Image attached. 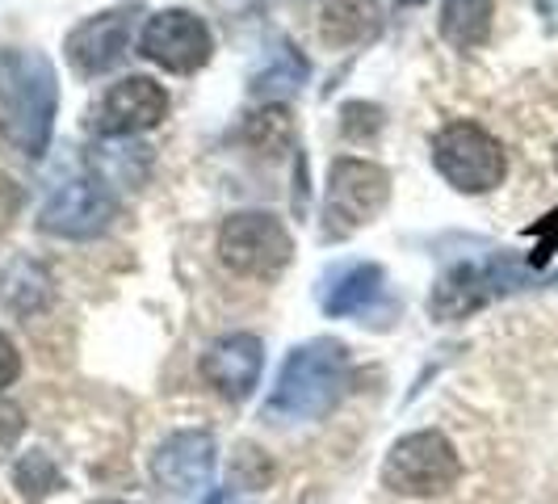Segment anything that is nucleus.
Wrapping results in <instances>:
<instances>
[{"instance_id":"obj_1","label":"nucleus","mask_w":558,"mask_h":504,"mask_svg":"<svg viewBox=\"0 0 558 504\" xmlns=\"http://www.w3.org/2000/svg\"><path fill=\"white\" fill-rule=\"evenodd\" d=\"M0 97H4V135L17 152L43 156L59 110V81L43 51H4L0 56Z\"/></svg>"},{"instance_id":"obj_2","label":"nucleus","mask_w":558,"mask_h":504,"mask_svg":"<svg viewBox=\"0 0 558 504\" xmlns=\"http://www.w3.org/2000/svg\"><path fill=\"white\" fill-rule=\"evenodd\" d=\"M344 387H349V349L332 336H319L286 358L265 412L274 420H319L332 412Z\"/></svg>"},{"instance_id":"obj_3","label":"nucleus","mask_w":558,"mask_h":504,"mask_svg":"<svg viewBox=\"0 0 558 504\" xmlns=\"http://www.w3.org/2000/svg\"><path fill=\"white\" fill-rule=\"evenodd\" d=\"M391 202V172L374 160L340 156L328 172V194H324V236L349 240L353 231L374 224L383 206Z\"/></svg>"},{"instance_id":"obj_4","label":"nucleus","mask_w":558,"mask_h":504,"mask_svg":"<svg viewBox=\"0 0 558 504\" xmlns=\"http://www.w3.org/2000/svg\"><path fill=\"white\" fill-rule=\"evenodd\" d=\"M458 479H462V458L437 429L399 437L383 463V483L399 496H446Z\"/></svg>"},{"instance_id":"obj_5","label":"nucleus","mask_w":558,"mask_h":504,"mask_svg":"<svg viewBox=\"0 0 558 504\" xmlns=\"http://www.w3.org/2000/svg\"><path fill=\"white\" fill-rule=\"evenodd\" d=\"M433 165L458 194H487L508 172L500 140L487 135L475 122H449L433 140Z\"/></svg>"},{"instance_id":"obj_6","label":"nucleus","mask_w":558,"mask_h":504,"mask_svg":"<svg viewBox=\"0 0 558 504\" xmlns=\"http://www.w3.org/2000/svg\"><path fill=\"white\" fill-rule=\"evenodd\" d=\"M219 256L240 278H278L294 256V240L281 219L265 211H244L219 227Z\"/></svg>"},{"instance_id":"obj_7","label":"nucleus","mask_w":558,"mask_h":504,"mask_svg":"<svg viewBox=\"0 0 558 504\" xmlns=\"http://www.w3.org/2000/svg\"><path fill=\"white\" fill-rule=\"evenodd\" d=\"M140 56L160 63L165 72L190 76V72L210 63L215 38H210V26L197 13H190V9H165V13L147 17V26L140 34Z\"/></svg>"},{"instance_id":"obj_8","label":"nucleus","mask_w":558,"mask_h":504,"mask_svg":"<svg viewBox=\"0 0 558 504\" xmlns=\"http://www.w3.org/2000/svg\"><path fill=\"white\" fill-rule=\"evenodd\" d=\"M113 219H118V197L110 194V185L84 177V181H68L63 190L51 194V202L38 215V227L59 240H93Z\"/></svg>"},{"instance_id":"obj_9","label":"nucleus","mask_w":558,"mask_h":504,"mask_svg":"<svg viewBox=\"0 0 558 504\" xmlns=\"http://www.w3.org/2000/svg\"><path fill=\"white\" fill-rule=\"evenodd\" d=\"M135 13L140 4H118L110 13H97L68 34L63 51H68V63L81 72V76H101L118 68L126 51H131V34H135Z\"/></svg>"},{"instance_id":"obj_10","label":"nucleus","mask_w":558,"mask_h":504,"mask_svg":"<svg viewBox=\"0 0 558 504\" xmlns=\"http://www.w3.org/2000/svg\"><path fill=\"white\" fill-rule=\"evenodd\" d=\"M165 113H168V97L160 84L151 81V76H126V81L110 84V93L97 106L93 127L106 140H131V135H143V131L160 127Z\"/></svg>"},{"instance_id":"obj_11","label":"nucleus","mask_w":558,"mask_h":504,"mask_svg":"<svg viewBox=\"0 0 558 504\" xmlns=\"http://www.w3.org/2000/svg\"><path fill=\"white\" fill-rule=\"evenodd\" d=\"M215 437L206 429H181L160 442L151 454V479L165 488L168 496H194L215 476Z\"/></svg>"},{"instance_id":"obj_12","label":"nucleus","mask_w":558,"mask_h":504,"mask_svg":"<svg viewBox=\"0 0 558 504\" xmlns=\"http://www.w3.org/2000/svg\"><path fill=\"white\" fill-rule=\"evenodd\" d=\"M260 365H265V345L260 336L252 333H231L223 340H215L206 353H202V379L215 387V392L240 404L256 392L260 383Z\"/></svg>"},{"instance_id":"obj_13","label":"nucleus","mask_w":558,"mask_h":504,"mask_svg":"<svg viewBox=\"0 0 558 504\" xmlns=\"http://www.w3.org/2000/svg\"><path fill=\"white\" fill-rule=\"evenodd\" d=\"M504 286H508V278L500 274V265H462V269H453V274L437 281L428 311L437 320H458L466 311L483 308L492 295H500Z\"/></svg>"},{"instance_id":"obj_14","label":"nucleus","mask_w":558,"mask_h":504,"mask_svg":"<svg viewBox=\"0 0 558 504\" xmlns=\"http://www.w3.org/2000/svg\"><path fill=\"white\" fill-rule=\"evenodd\" d=\"M56 299V278L43 261H29V256H17L4 265L0 274V303L4 311H13L17 320H34L51 308Z\"/></svg>"},{"instance_id":"obj_15","label":"nucleus","mask_w":558,"mask_h":504,"mask_svg":"<svg viewBox=\"0 0 558 504\" xmlns=\"http://www.w3.org/2000/svg\"><path fill=\"white\" fill-rule=\"evenodd\" d=\"M378 4L374 0H324L319 4V38L328 47H357L378 34Z\"/></svg>"},{"instance_id":"obj_16","label":"nucleus","mask_w":558,"mask_h":504,"mask_svg":"<svg viewBox=\"0 0 558 504\" xmlns=\"http://www.w3.org/2000/svg\"><path fill=\"white\" fill-rule=\"evenodd\" d=\"M383 281H387L383 265H353V269H344V274L332 281V290L324 295V311L336 315V320H340V315H357V311H365L383 295Z\"/></svg>"},{"instance_id":"obj_17","label":"nucleus","mask_w":558,"mask_h":504,"mask_svg":"<svg viewBox=\"0 0 558 504\" xmlns=\"http://www.w3.org/2000/svg\"><path fill=\"white\" fill-rule=\"evenodd\" d=\"M492 34V0H441V38L458 51L483 47Z\"/></svg>"},{"instance_id":"obj_18","label":"nucleus","mask_w":558,"mask_h":504,"mask_svg":"<svg viewBox=\"0 0 558 504\" xmlns=\"http://www.w3.org/2000/svg\"><path fill=\"white\" fill-rule=\"evenodd\" d=\"M311 76V63L290 43H278V51L269 56L265 63V72L252 81V88L260 93V97H286V93H299L303 81Z\"/></svg>"},{"instance_id":"obj_19","label":"nucleus","mask_w":558,"mask_h":504,"mask_svg":"<svg viewBox=\"0 0 558 504\" xmlns=\"http://www.w3.org/2000/svg\"><path fill=\"white\" fill-rule=\"evenodd\" d=\"M244 135H248L252 147L278 156L281 147L294 143V118H290V110H281V106H269V110L252 113L248 127H244Z\"/></svg>"},{"instance_id":"obj_20","label":"nucleus","mask_w":558,"mask_h":504,"mask_svg":"<svg viewBox=\"0 0 558 504\" xmlns=\"http://www.w3.org/2000/svg\"><path fill=\"white\" fill-rule=\"evenodd\" d=\"M13 483H17V492H22L29 504H43L51 492H59V467L47 454L29 449L26 458L13 467Z\"/></svg>"},{"instance_id":"obj_21","label":"nucleus","mask_w":558,"mask_h":504,"mask_svg":"<svg viewBox=\"0 0 558 504\" xmlns=\"http://www.w3.org/2000/svg\"><path fill=\"white\" fill-rule=\"evenodd\" d=\"M269 476H274L269 458H265L256 446H240V454H235V467H231V483H235V488H244V492H252V488H265V483H269Z\"/></svg>"},{"instance_id":"obj_22","label":"nucleus","mask_w":558,"mask_h":504,"mask_svg":"<svg viewBox=\"0 0 558 504\" xmlns=\"http://www.w3.org/2000/svg\"><path fill=\"white\" fill-rule=\"evenodd\" d=\"M340 118H344V135H353V140L374 135V131L383 127V110H378V106H365V101L344 106V110H340Z\"/></svg>"},{"instance_id":"obj_23","label":"nucleus","mask_w":558,"mask_h":504,"mask_svg":"<svg viewBox=\"0 0 558 504\" xmlns=\"http://www.w3.org/2000/svg\"><path fill=\"white\" fill-rule=\"evenodd\" d=\"M22 433H26V412H22L17 404L0 399V458L22 442Z\"/></svg>"},{"instance_id":"obj_24","label":"nucleus","mask_w":558,"mask_h":504,"mask_svg":"<svg viewBox=\"0 0 558 504\" xmlns=\"http://www.w3.org/2000/svg\"><path fill=\"white\" fill-rule=\"evenodd\" d=\"M22 202H26V194H22V185L13 181V177H0V236L13 227V219L22 215Z\"/></svg>"},{"instance_id":"obj_25","label":"nucleus","mask_w":558,"mask_h":504,"mask_svg":"<svg viewBox=\"0 0 558 504\" xmlns=\"http://www.w3.org/2000/svg\"><path fill=\"white\" fill-rule=\"evenodd\" d=\"M17 374H22V353H17V345H13L9 336L0 333V392L13 387Z\"/></svg>"},{"instance_id":"obj_26","label":"nucleus","mask_w":558,"mask_h":504,"mask_svg":"<svg viewBox=\"0 0 558 504\" xmlns=\"http://www.w3.org/2000/svg\"><path fill=\"white\" fill-rule=\"evenodd\" d=\"M537 4V13H542V22L550 29H558V0H533Z\"/></svg>"},{"instance_id":"obj_27","label":"nucleus","mask_w":558,"mask_h":504,"mask_svg":"<svg viewBox=\"0 0 558 504\" xmlns=\"http://www.w3.org/2000/svg\"><path fill=\"white\" fill-rule=\"evenodd\" d=\"M223 501H227V492H215V496H210L206 504H223Z\"/></svg>"},{"instance_id":"obj_28","label":"nucleus","mask_w":558,"mask_h":504,"mask_svg":"<svg viewBox=\"0 0 558 504\" xmlns=\"http://www.w3.org/2000/svg\"><path fill=\"white\" fill-rule=\"evenodd\" d=\"M97 504H122V501H97Z\"/></svg>"}]
</instances>
